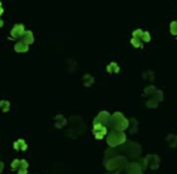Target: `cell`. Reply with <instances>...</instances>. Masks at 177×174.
<instances>
[{
	"instance_id": "obj_14",
	"label": "cell",
	"mask_w": 177,
	"mask_h": 174,
	"mask_svg": "<svg viewBox=\"0 0 177 174\" xmlns=\"http://www.w3.org/2000/svg\"><path fill=\"white\" fill-rule=\"evenodd\" d=\"M1 25H2V21L0 19V27H1Z\"/></svg>"
},
{
	"instance_id": "obj_3",
	"label": "cell",
	"mask_w": 177,
	"mask_h": 174,
	"mask_svg": "<svg viewBox=\"0 0 177 174\" xmlns=\"http://www.w3.org/2000/svg\"><path fill=\"white\" fill-rule=\"evenodd\" d=\"M11 168L14 171H16L18 174H27L28 162L26 160H15L11 164Z\"/></svg>"
},
{
	"instance_id": "obj_11",
	"label": "cell",
	"mask_w": 177,
	"mask_h": 174,
	"mask_svg": "<svg viewBox=\"0 0 177 174\" xmlns=\"http://www.w3.org/2000/svg\"><path fill=\"white\" fill-rule=\"evenodd\" d=\"M171 33L174 35H177V22H172L171 23Z\"/></svg>"
},
{
	"instance_id": "obj_12",
	"label": "cell",
	"mask_w": 177,
	"mask_h": 174,
	"mask_svg": "<svg viewBox=\"0 0 177 174\" xmlns=\"http://www.w3.org/2000/svg\"><path fill=\"white\" fill-rule=\"evenodd\" d=\"M141 39H142L143 41H149V40H151V37H149V34H148V33H143Z\"/></svg>"
},
{
	"instance_id": "obj_6",
	"label": "cell",
	"mask_w": 177,
	"mask_h": 174,
	"mask_svg": "<svg viewBox=\"0 0 177 174\" xmlns=\"http://www.w3.org/2000/svg\"><path fill=\"white\" fill-rule=\"evenodd\" d=\"M109 121H111V116H109V114H108L107 111H103V113H101V114L96 117V120L94 121V123L106 125V123H108Z\"/></svg>"
},
{
	"instance_id": "obj_10",
	"label": "cell",
	"mask_w": 177,
	"mask_h": 174,
	"mask_svg": "<svg viewBox=\"0 0 177 174\" xmlns=\"http://www.w3.org/2000/svg\"><path fill=\"white\" fill-rule=\"evenodd\" d=\"M131 44L134 46H136V47H141L142 46V42H141V39L139 38H134L131 40Z\"/></svg>"
},
{
	"instance_id": "obj_2",
	"label": "cell",
	"mask_w": 177,
	"mask_h": 174,
	"mask_svg": "<svg viewBox=\"0 0 177 174\" xmlns=\"http://www.w3.org/2000/svg\"><path fill=\"white\" fill-rule=\"evenodd\" d=\"M125 141V134L121 131H112L107 137V143L111 146H117Z\"/></svg>"
},
{
	"instance_id": "obj_8",
	"label": "cell",
	"mask_w": 177,
	"mask_h": 174,
	"mask_svg": "<svg viewBox=\"0 0 177 174\" xmlns=\"http://www.w3.org/2000/svg\"><path fill=\"white\" fill-rule=\"evenodd\" d=\"M14 148H15L16 150L24 151V150H27V144H26V141H24L23 139H20V140H17V141L14 143Z\"/></svg>"
},
{
	"instance_id": "obj_7",
	"label": "cell",
	"mask_w": 177,
	"mask_h": 174,
	"mask_svg": "<svg viewBox=\"0 0 177 174\" xmlns=\"http://www.w3.org/2000/svg\"><path fill=\"white\" fill-rule=\"evenodd\" d=\"M22 41H23V42H26L27 45H30V44L34 41V38H33V33H32V32H24Z\"/></svg>"
},
{
	"instance_id": "obj_5",
	"label": "cell",
	"mask_w": 177,
	"mask_h": 174,
	"mask_svg": "<svg viewBox=\"0 0 177 174\" xmlns=\"http://www.w3.org/2000/svg\"><path fill=\"white\" fill-rule=\"evenodd\" d=\"M24 28H23V25L22 24H16L15 27H14V29L11 30V37L12 38H22L23 37V34H24Z\"/></svg>"
},
{
	"instance_id": "obj_9",
	"label": "cell",
	"mask_w": 177,
	"mask_h": 174,
	"mask_svg": "<svg viewBox=\"0 0 177 174\" xmlns=\"http://www.w3.org/2000/svg\"><path fill=\"white\" fill-rule=\"evenodd\" d=\"M15 50H16L17 52H26V51L28 50V45L21 40L20 42H18V44L15 46Z\"/></svg>"
},
{
	"instance_id": "obj_4",
	"label": "cell",
	"mask_w": 177,
	"mask_h": 174,
	"mask_svg": "<svg viewBox=\"0 0 177 174\" xmlns=\"http://www.w3.org/2000/svg\"><path fill=\"white\" fill-rule=\"evenodd\" d=\"M107 132V128L104 127V125L101 123H94V134L97 139H103Z\"/></svg>"
},
{
	"instance_id": "obj_13",
	"label": "cell",
	"mask_w": 177,
	"mask_h": 174,
	"mask_svg": "<svg viewBox=\"0 0 177 174\" xmlns=\"http://www.w3.org/2000/svg\"><path fill=\"white\" fill-rule=\"evenodd\" d=\"M1 14H2V9L0 7V15H1Z\"/></svg>"
},
{
	"instance_id": "obj_1",
	"label": "cell",
	"mask_w": 177,
	"mask_h": 174,
	"mask_svg": "<svg viewBox=\"0 0 177 174\" xmlns=\"http://www.w3.org/2000/svg\"><path fill=\"white\" fill-rule=\"evenodd\" d=\"M111 123L113 125V127L117 131H123V130L127 128V126H129L127 120L123 116L121 113H115L113 116H111Z\"/></svg>"
}]
</instances>
